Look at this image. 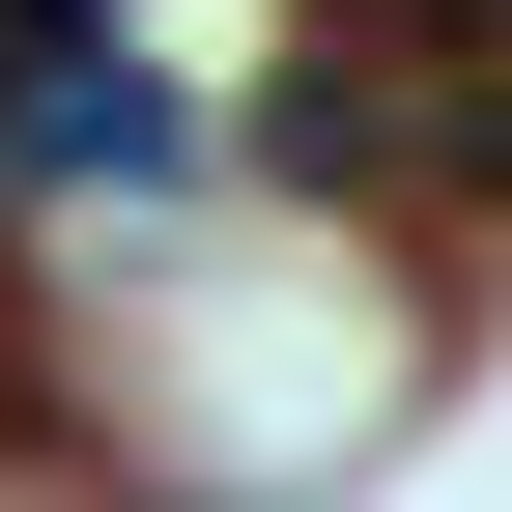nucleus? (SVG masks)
<instances>
[{"mask_svg":"<svg viewBox=\"0 0 512 512\" xmlns=\"http://www.w3.org/2000/svg\"><path fill=\"white\" fill-rule=\"evenodd\" d=\"M285 171L313 200H512V57L456 0H313L285 29Z\"/></svg>","mask_w":512,"mask_h":512,"instance_id":"nucleus-1","label":"nucleus"}]
</instances>
